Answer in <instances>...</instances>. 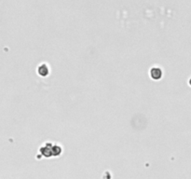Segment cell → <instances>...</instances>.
<instances>
[{
	"instance_id": "5",
	"label": "cell",
	"mask_w": 191,
	"mask_h": 179,
	"mask_svg": "<svg viewBox=\"0 0 191 179\" xmlns=\"http://www.w3.org/2000/svg\"><path fill=\"white\" fill-rule=\"evenodd\" d=\"M189 84H190V86H191V78L189 79Z\"/></svg>"
},
{
	"instance_id": "1",
	"label": "cell",
	"mask_w": 191,
	"mask_h": 179,
	"mask_svg": "<svg viewBox=\"0 0 191 179\" xmlns=\"http://www.w3.org/2000/svg\"><path fill=\"white\" fill-rule=\"evenodd\" d=\"M150 76L153 79L158 80L162 77V72L161 69L158 68V67H153V68L150 70Z\"/></svg>"
},
{
	"instance_id": "3",
	"label": "cell",
	"mask_w": 191,
	"mask_h": 179,
	"mask_svg": "<svg viewBox=\"0 0 191 179\" xmlns=\"http://www.w3.org/2000/svg\"><path fill=\"white\" fill-rule=\"evenodd\" d=\"M37 72H38L39 75L41 76V77H46V76H48V66H47L46 65H41L40 66L38 67Z\"/></svg>"
},
{
	"instance_id": "2",
	"label": "cell",
	"mask_w": 191,
	"mask_h": 179,
	"mask_svg": "<svg viewBox=\"0 0 191 179\" xmlns=\"http://www.w3.org/2000/svg\"><path fill=\"white\" fill-rule=\"evenodd\" d=\"M40 152L43 156L48 158V157H51L52 155V146L51 144H47L44 147H41Z\"/></svg>"
},
{
	"instance_id": "4",
	"label": "cell",
	"mask_w": 191,
	"mask_h": 179,
	"mask_svg": "<svg viewBox=\"0 0 191 179\" xmlns=\"http://www.w3.org/2000/svg\"><path fill=\"white\" fill-rule=\"evenodd\" d=\"M62 152V148L59 146H52V155L53 156H58L61 154Z\"/></svg>"
}]
</instances>
